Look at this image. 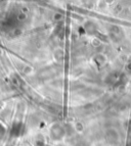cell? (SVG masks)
Masks as SVG:
<instances>
[{"instance_id": "cell-1", "label": "cell", "mask_w": 131, "mask_h": 146, "mask_svg": "<svg viewBox=\"0 0 131 146\" xmlns=\"http://www.w3.org/2000/svg\"><path fill=\"white\" fill-rule=\"evenodd\" d=\"M25 131V126L21 123H17V124H15L13 127H12L11 131H10V135L12 137H17L19 135H22Z\"/></svg>"}, {"instance_id": "cell-2", "label": "cell", "mask_w": 131, "mask_h": 146, "mask_svg": "<svg viewBox=\"0 0 131 146\" xmlns=\"http://www.w3.org/2000/svg\"><path fill=\"white\" fill-rule=\"evenodd\" d=\"M65 135V131L61 127L59 126H54L51 129V137L53 139H61Z\"/></svg>"}, {"instance_id": "cell-3", "label": "cell", "mask_w": 131, "mask_h": 146, "mask_svg": "<svg viewBox=\"0 0 131 146\" xmlns=\"http://www.w3.org/2000/svg\"><path fill=\"white\" fill-rule=\"evenodd\" d=\"M2 133H4V128L0 125V134H2Z\"/></svg>"}]
</instances>
